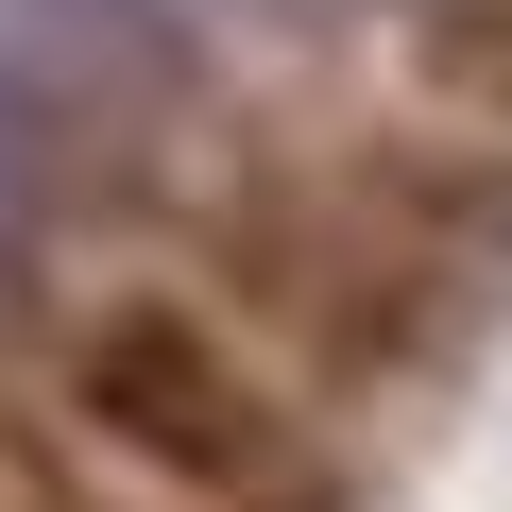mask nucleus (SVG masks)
I'll use <instances>...</instances> for the list:
<instances>
[{
    "label": "nucleus",
    "mask_w": 512,
    "mask_h": 512,
    "mask_svg": "<svg viewBox=\"0 0 512 512\" xmlns=\"http://www.w3.org/2000/svg\"><path fill=\"white\" fill-rule=\"evenodd\" d=\"M86 427L154 478V495H256L274 478V393H256V359L222 342V325H188V308H103L86 325Z\"/></svg>",
    "instance_id": "obj_1"
}]
</instances>
